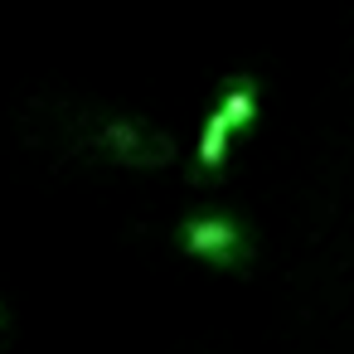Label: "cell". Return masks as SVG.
<instances>
[{
    "label": "cell",
    "mask_w": 354,
    "mask_h": 354,
    "mask_svg": "<svg viewBox=\"0 0 354 354\" xmlns=\"http://www.w3.org/2000/svg\"><path fill=\"white\" fill-rule=\"evenodd\" d=\"M185 248L194 257H209V262H233L243 252V233L228 218H194L185 228Z\"/></svg>",
    "instance_id": "obj_1"
},
{
    "label": "cell",
    "mask_w": 354,
    "mask_h": 354,
    "mask_svg": "<svg viewBox=\"0 0 354 354\" xmlns=\"http://www.w3.org/2000/svg\"><path fill=\"white\" fill-rule=\"evenodd\" d=\"M228 131H233V127L223 122V112H214L209 127H204V141H199V160H204V165H218V160H223V141H228Z\"/></svg>",
    "instance_id": "obj_2"
},
{
    "label": "cell",
    "mask_w": 354,
    "mask_h": 354,
    "mask_svg": "<svg viewBox=\"0 0 354 354\" xmlns=\"http://www.w3.org/2000/svg\"><path fill=\"white\" fill-rule=\"evenodd\" d=\"M218 112H223V122H228V127H243V122L252 117V88H233V93H228V102H223Z\"/></svg>",
    "instance_id": "obj_3"
}]
</instances>
